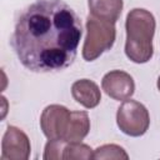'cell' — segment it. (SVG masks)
Returning <instances> with one entry per match:
<instances>
[{"instance_id":"10","label":"cell","mask_w":160,"mask_h":160,"mask_svg":"<svg viewBox=\"0 0 160 160\" xmlns=\"http://www.w3.org/2000/svg\"><path fill=\"white\" fill-rule=\"evenodd\" d=\"M61 159L65 160H74V159H94V152L92 149L86 145L80 142H69L64 141L62 145V152H61Z\"/></svg>"},{"instance_id":"2","label":"cell","mask_w":160,"mask_h":160,"mask_svg":"<svg viewBox=\"0 0 160 160\" xmlns=\"http://www.w3.org/2000/svg\"><path fill=\"white\" fill-rule=\"evenodd\" d=\"M40 126L49 140L80 142L89 134L90 120L86 111H70L62 105L52 104L42 110Z\"/></svg>"},{"instance_id":"4","label":"cell","mask_w":160,"mask_h":160,"mask_svg":"<svg viewBox=\"0 0 160 160\" xmlns=\"http://www.w3.org/2000/svg\"><path fill=\"white\" fill-rule=\"evenodd\" d=\"M115 38L116 29L114 22L89 15L86 20V38L82 46V58L86 61L98 59L102 52L112 48Z\"/></svg>"},{"instance_id":"8","label":"cell","mask_w":160,"mask_h":160,"mask_svg":"<svg viewBox=\"0 0 160 160\" xmlns=\"http://www.w3.org/2000/svg\"><path fill=\"white\" fill-rule=\"evenodd\" d=\"M71 95L76 102L86 109L96 108L101 100L99 86L89 79L76 80L71 85Z\"/></svg>"},{"instance_id":"6","label":"cell","mask_w":160,"mask_h":160,"mask_svg":"<svg viewBox=\"0 0 160 160\" xmlns=\"http://www.w3.org/2000/svg\"><path fill=\"white\" fill-rule=\"evenodd\" d=\"M30 141L26 134L15 126H8L1 141V160H26L30 156Z\"/></svg>"},{"instance_id":"1","label":"cell","mask_w":160,"mask_h":160,"mask_svg":"<svg viewBox=\"0 0 160 160\" xmlns=\"http://www.w3.org/2000/svg\"><path fill=\"white\" fill-rule=\"evenodd\" d=\"M81 22L62 0H36L18 16L10 44L20 62L34 72L70 66L81 39Z\"/></svg>"},{"instance_id":"12","label":"cell","mask_w":160,"mask_h":160,"mask_svg":"<svg viewBox=\"0 0 160 160\" xmlns=\"http://www.w3.org/2000/svg\"><path fill=\"white\" fill-rule=\"evenodd\" d=\"M65 140H49L45 145V160H61L62 145Z\"/></svg>"},{"instance_id":"7","label":"cell","mask_w":160,"mask_h":160,"mask_svg":"<svg viewBox=\"0 0 160 160\" xmlns=\"http://www.w3.org/2000/svg\"><path fill=\"white\" fill-rule=\"evenodd\" d=\"M101 88L114 100H126L135 91V82L130 74L121 70H112L104 75Z\"/></svg>"},{"instance_id":"3","label":"cell","mask_w":160,"mask_h":160,"mask_svg":"<svg viewBox=\"0 0 160 160\" xmlns=\"http://www.w3.org/2000/svg\"><path fill=\"white\" fill-rule=\"evenodd\" d=\"M126 56L136 62L144 64L152 58V38L155 32V18L145 9H132L126 16Z\"/></svg>"},{"instance_id":"13","label":"cell","mask_w":160,"mask_h":160,"mask_svg":"<svg viewBox=\"0 0 160 160\" xmlns=\"http://www.w3.org/2000/svg\"><path fill=\"white\" fill-rule=\"evenodd\" d=\"M158 89L160 90V76H159V79H158Z\"/></svg>"},{"instance_id":"5","label":"cell","mask_w":160,"mask_h":160,"mask_svg":"<svg viewBox=\"0 0 160 160\" xmlns=\"http://www.w3.org/2000/svg\"><path fill=\"white\" fill-rule=\"evenodd\" d=\"M119 129L129 136H141L150 125L148 109L136 100H124L116 112Z\"/></svg>"},{"instance_id":"11","label":"cell","mask_w":160,"mask_h":160,"mask_svg":"<svg viewBox=\"0 0 160 160\" xmlns=\"http://www.w3.org/2000/svg\"><path fill=\"white\" fill-rule=\"evenodd\" d=\"M94 159H124L128 160L129 155L126 151L115 144H106L102 146H99L94 151Z\"/></svg>"},{"instance_id":"9","label":"cell","mask_w":160,"mask_h":160,"mask_svg":"<svg viewBox=\"0 0 160 160\" xmlns=\"http://www.w3.org/2000/svg\"><path fill=\"white\" fill-rule=\"evenodd\" d=\"M88 5L90 15L114 24L122 10V0H88Z\"/></svg>"}]
</instances>
